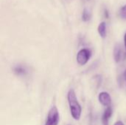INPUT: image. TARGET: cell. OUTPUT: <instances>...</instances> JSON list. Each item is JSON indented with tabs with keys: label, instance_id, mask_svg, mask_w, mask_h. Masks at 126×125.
<instances>
[{
	"label": "cell",
	"instance_id": "cell-4",
	"mask_svg": "<svg viewBox=\"0 0 126 125\" xmlns=\"http://www.w3.org/2000/svg\"><path fill=\"white\" fill-rule=\"evenodd\" d=\"M98 99H99V102H100V104H102L103 106L109 107V106H110V105H111V96L109 95V93L105 92V91L101 92V93L99 94Z\"/></svg>",
	"mask_w": 126,
	"mask_h": 125
},
{
	"label": "cell",
	"instance_id": "cell-6",
	"mask_svg": "<svg viewBox=\"0 0 126 125\" xmlns=\"http://www.w3.org/2000/svg\"><path fill=\"white\" fill-rule=\"evenodd\" d=\"M122 57H123V54H122L121 46L120 44H117L114 49V57L115 62L119 63L121 60Z\"/></svg>",
	"mask_w": 126,
	"mask_h": 125
},
{
	"label": "cell",
	"instance_id": "cell-2",
	"mask_svg": "<svg viewBox=\"0 0 126 125\" xmlns=\"http://www.w3.org/2000/svg\"><path fill=\"white\" fill-rule=\"evenodd\" d=\"M59 123V113L56 107H52L47 115L45 125H58Z\"/></svg>",
	"mask_w": 126,
	"mask_h": 125
},
{
	"label": "cell",
	"instance_id": "cell-5",
	"mask_svg": "<svg viewBox=\"0 0 126 125\" xmlns=\"http://www.w3.org/2000/svg\"><path fill=\"white\" fill-rule=\"evenodd\" d=\"M112 116V108L109 106L106 110L105 111L103 117H102V122H103V125H109V121L111 119Z\"/></svg>",
	"mask_w": 126,
	"mask_h": 125
},
{
	"label": "cell",
	"instance_id": "cell-11",
	"mask_svg": "<svg viewBox=\"0 0 126 125\" xmlns=\"http://www.w3.org/2000/svg\"><path fill=\"white\" fill-rule=\"evenodd\" d=\"M114 125H124L121 121H118V122H116V123H115Z\"/></svg>",
	"mask_w": 126,
	"mask_h": 125
},
{
	"label": "cell",
	"instance_id": "cell-10",
	"mask_svg": "<svg viewBox=\"0 0 126 125\" xmlns=\"http://www.w3.org/2000/svg\"><path fill=\"white\" fill-rule=\"evenodd\" d=\"M120 15L121 16V18H123V19L126 20V5L123 6L120 10Z\"/></svg>",
	"mask_w": 126,
	"mask_h": 125
},
{
	"label": "cell",
	"instance_id": "cell-7",
	"mask_svg": "<svg viewBox=\"0 0 126 125\" xmlns=\"http://www.w3.org/2000/svg\"><path fill=\"white\" fill-rule=\"evenodd\" d=\"M97 30H98V33L101 38H106V24L104 21L101 22L99 24Z\"/></svg>",
	"mask_w": 126,
	"mask_h": 125
},
{
	"label": "cell",
	"instance_id": "cell-14",
	"mask_svg": "<svg viewBox=\"0 0 126 125\" xmlns=\"http://www.w3.org/2000/svg\"><path fill=\"white\" fill-rule=\"evenodd\" d=\"M124 77H125V80H126V71H125V73H124Z\"/></svg>",
	"mask_w": 126,
	"mask_h": 125
},
{
	"label": "cell",
	"instance_id": "cell-8",
	"mask_svg": "<svg viewBox=\"0 0 126 125\" xmlns=\"http://www.w3.org/2000/svg\"><path fill=\"white\" fill-rule=\"evenodd\" d=\"M14 72L17 75H24L26 74V69L22 66H17L14 68Z\"/></svg>",
	"mask_w": 126,
	"mask_h": 125
},
{
	"label": "cell",
	"instance_id": "cell-13",
	"mask_svg": "<svg viewBox=\"0 0 126 125\" xmlns=\"http://www.w3.org/2000/svg\"><path fill=\"white\" fill-rule=\"evenodd\" d=\"M105 15H106V16L107 18H109V14H108V11H107V10L105 11Z\"/></svg>",
	"mask_w": 126,
	"mask_h": 125
},
{
	"label": "cell",
	"instance_id": "cell-9",
	"mask_svg": "<svg viewBox=\"0 0 126 125\" xmlns=\"http://www.w3.org/2000/svg\"><path fill=\"white\" fill-rule=\"evenodd\" d=\"M91 18V13L86 8H85L82 13V20L83 21H88Z\"/></svg>",
	"mask_w": 126,
	"mask_h": 125
},
{
	"label": "cell",
	"instance_id": "cell-1",
	"mask_svg": "<svg viewBox=\"0 0 126 125\" xmlns=\"http://www.w3.org/2000/svg\"><path fill=\"white\" fill-rule=\"evenodd\" d=\"M68 102L69 105V108L71 111L72 116L75 120H79L81 116L82 108L78 101L76 94L74 90L71 89L68 92Z\"/></svg>",
	"mask_w": 126,
	"mask_h": 125
},
{
	"label": "cell",
	"instance_id": "cell-12",
	"mask_svg": "<svg viewBox=\"0 0 126 125\" xmlns=\"http://www.w3.org/2000/svg\"><path fill=\"white\" fill-rule=\"evenodd\" d=\"M124 41H125V47H126V32L125 34V36H124Z\"/></svg>",
	"mask_w": 126,
	"mask_h": 125
},
{
	"label": "cell",
	"instance_id": "cell-3",
	"mask_svg": "<svg viewBox=\"0 0 126 125\" xmlns=\"http://www.w3.org/2000/svg\"><path fill=\"white\" fill-rule=\"evenodd\" d=\"M91 56H92V53L89 49H82L78 52L77 55V61L78 64L81 66L86 65L89 60Z\"/></svg>",
	"mask_w": 126,
	"mask_h": 125
}]
</instances>
